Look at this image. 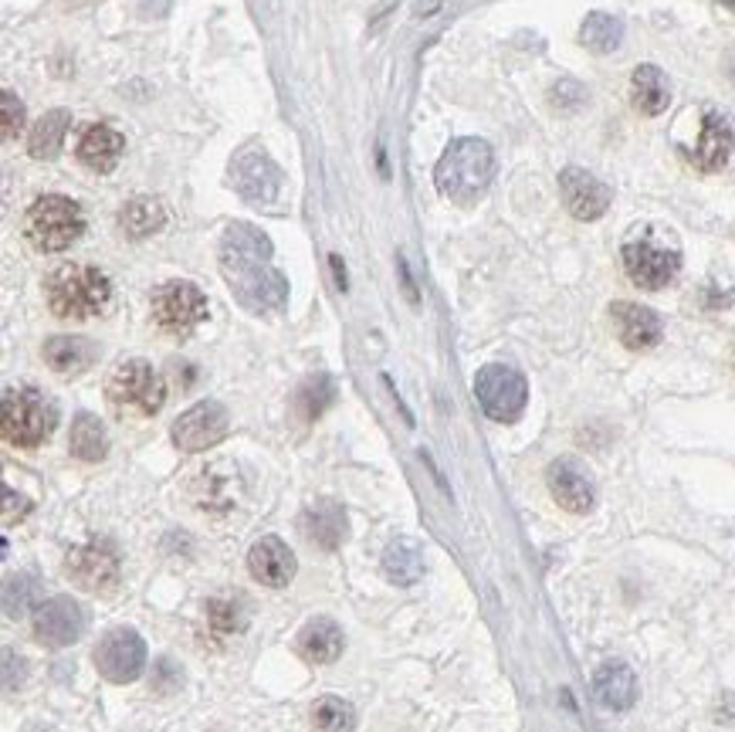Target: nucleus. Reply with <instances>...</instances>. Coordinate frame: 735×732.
I'll return each instance as SVG.
<instances>
[{
	"label": "nucleus",
	"instance_id": "obj_1",
	"mask_svg": "<svg viewBox=\"0 0 735 732\" xmlns=\"http://www.w3.org/2000/svg\"><path fill=\"white\" fill-rule=\"evenodd\" d=\"M272 241L255 224H227L220 237V272L248 312H278L288 299L285 275L272 265Z\"/></svg>",
	"mask_w": 735,
	"mask_h": 732
},
{
	"label": "nucleus",
	"instance_id": "obj_2",
	"mask_svg": "<svg viewBox=\"0 0 735 732\" xmlns=\"http://www.w3.org/2000/svg\"><path fill=\"white\" fill-rule=\"evenodd\" d=\"M492 180H496V149L478 136L454 139L434 170L438 191L458 207L478 204L488 194V187H492Z\"/></svg>",
	"mask_w": 735,
	"mask_h": 732
},
{
	"label": "nucleus",
	"instance_id": "obj_3",
	"mask_svg": "<svg viewBox=\"0 0 735 732\" xmlns=\"http://www.w3.org/2000/svg\"><path fill=\"white\" fill-rule=\"evenodd\" d=\"M48 305L58 319H92L112 299V282L92 265H61L45 282Z\"/></svg>",
	"mask_w": 735,
	"mask_h": 732
},
{
	"label": "nucleus",
	"instance_id": "obj_4",
	"mask_svg": "<svg viewBox=\"0 0 735 732\" xmlns=\"http://www.w3.org/2000/svg\"><path fill=\"white\" fill-rule=\"evenodd\" d=\"M81 231H86V214H81V207L71 197L61 194L38 197L24 214V237L31 241V248L45 255L71 248L81 237Z\"/></svg>",
	"mask_w": 735,
	"mask_h": 732
},
{
	"label": "nucleus",
	"instance_id": "obj_5",
	"mask_svg": "<svg viewBox=\"0 0 735 732\" xmlns=\"http://www.w3.org/2000/svg\"><path fill=\"white\" fill-rule=\"evenodd\" d=\"M106 397L112 411L122 418H153L163 400H167V383L146 360H126L112 370L106 383Z\"/></svg>",
	"mask_w": 735,
	"mask_h": 732
},
{
	"label": "nucleus",
	"instance_id": "obj_6",
	"mask_svg": "<svg viewBox=\"0 0 735 732\" xmlns=\"http://www.w3.org/2000/svg\"><path fill=\"white\" fill-rule=\"evenodd\" d=\"M58 424L55 403L38 390H8L4 393V414H0V435L14 448H38L51 438Z\"/></svg>",
	"mask_w": 735,
	"mask_h": 732
},
{
	"label": "nucleus",
	"instance_id": "obj_7",
	"mask_svg": "<svg viewBox=\"0 0 735 732\" xmlns=\"http://www.w3.org/2000/svg\"><path fill=\"white\" fill-rule=\"evenodd\" d=\"M474 397L481 403V411L499 421V424H512L522 418L526 400H529V383L519 370L506 367V363H488L478 370L474 377Z\"/></svg>",
	"mask_w": 735,
	"mask_h": 732
},
{
	"label": "nucleus",
	"instance_id": "obj_8",
	"mask_svg": "<svg viewBox=\"0 0 735 732\" xmlns=\"http://www.w3.org/2000/svg\"><path fill=\"white\" fill-rule=\"evenodd\" d=\"M153 319L163 333L187 336L207 319V295L194 282H167L153 292Z\"/></svg>",
	"mask_w": 735,
	"mask_h": 732
},
{
	"label": "nucleus",
	"instance_id": "obj_9",
	"mask_svg": "<svg viewBox=\"0 0 735 732\" xmlns=\"http://www.w3.org/2000/svg\"><path fill=\"white\" fill-rule=\"evenodd\" d=\"M231 187L258 207H272L282 194V170L278 163L255 146H244L234 159H231Z\"/></svg>",
	"mask_w": 735,
	"mask_h": 732
},
{
	"label": "nucleus",
	"instance_id": "obj_10",
	"mask_svg": "<svg viewBox=\"0 0 735 732\" xmlns=\"http://www.w3.org/2000/svg\"><path fill=\"white\" fill-rule=\"evenodd\" d=\"M96 668L112 685H129L146 668V641L133 627H116L96 644Z\"/></svg>",
	"mask_w": 735,
	"mask_h": 732
},
{
	"label": "nucleus",
	"instance_id": "obj_11",
	"mask_svg": "<svg viewBox=\"0 0 735 732\" xmlns=\"http://www.w3.org/2000/svg\"><path fill=\"white\" fill-rule=\"evenodd\" d=\"M227 431H231L227 407L217 403V400H200L174 421L170 438L180 451L197 455V451H207V448L220 445L227 438Z\"/></svg>",
	"mask_w": 735,
	"mask_h": 732
},
{
	"label": "nucleus",
	"instance_id": "obj_12",
	"mask_svg": "<svg viewBox=\"0 0 735 732\" xmlns=\"http://www.w3.org/2000/svg\"><path fill=\"white\" fill-rule=\"evenodd\" d=\"M624 269H627V279L637 289L658 292V289H665L678 275L682 258H678L675 248H665V244L630 241V244H624Z\"/></svg>",
	"mask_w": 735,
	"mask_h": 732
},
{
	"label": "nucleus",
	"instance_id": "obj_13",
	"mask_svg": "<svg viewBox=\"0 0 735 732\" xmlns=\"http://www.w3.org/2000/svg\"><path fill=\"white\" fill-rule=\"evenodd\" d=\"M65 574L86 591H106L119 577V553L109 543H81L65 556Z\"/></svg>",
	"mask_w": 735,
	"mask_h": 732
},
{
	"label": "nucleus",
	"instance_id": "obj_14",
	"mask_svg": "<svg viewBox=\"0 0 735 732\" xmlns=\"http://www.w3.org/2000/svg\"><path fill=\"white\" fill-rule=\"evenodd\" d=\"M86 617L71 597H51L41 601L35 611V641L45 647H68L81 637Z\"/></svg>",
	"mask_w": 735,
	"mask_h": 732
},
{
	"label": "nucleus",
	"instance_id": "obj_15",
	"mask_svg": "<svg viewBox=\"0 0 735 732\" xmlns=\"http://www.w3.org/2000/svg\"><path fill=\"white\" fill-rule=\"evenodd\" d=\"M546 481H549V492H552L556 506H562L566 513L584 516V513L594 509V499H597L594 478L584 471L580 461H574V458H556V461L549 465V471H546Z\"/></svg>",
	"mask_w": 735,
	"mask_h": 732
},
{
	"label": "nucleus",
	"instance_id": "obj_16",
	"mask_svg": "<svg viewBox=\"0 0 735 732\" xmlns=\"http://www.w3.org/2000/svg\"><path fill=\"white\" fill-rule=\"evenodd\" d=\"M559 194H562V204L566 211L574 214L577 221H597L607 214L610 207V187L600 184L594 174L580 170V167H566L559 174Z\"/></svg>",
	"mask_w": 735,
	"mask_h": 732
},
{
	"label": "nucleus",
	"instance_id": "obj_17",
	"mask_svg": "<svg viewBox=\"0 0 735 732\" xmlns=\"http://www.w3.org/2000/svg\"><path fill=\"white\" fill-rule=\"evenodd\" d=\"M732 153H735V133H732L728 119H722L718 113H705L698 143L688 153L692 167L702 170V174H718V170L728 167Z\"/></svg>",
	"mask_w": 735,
	"mask_h": 732
},
{
	"label": "nucleus",
	"instance_id": "obj_18",
	"mask_svg": "<svg viewBox=\"0 0 735 732\" xmlns=\"http://www.w3.org/2000/svg\"><path fill=\"white\" fill-rule=\"evenodd\" d=\"M614 330L627 350H650L661 340V319L655 309L637 305V302H614L610 305Z\"/></svg>",
	"mask_w": 735,
	"mask_h": 732
},
{
	"label": "nucleus",
	"instance_id": "obj_19",
	"mask_svg": "<svg viewBox=\"0 0 735 732\" xmlns=\"http://www.w3.org/2000/svg\"><path fill=\"white\" fill-rule=\"evenodd\" d=\"M122 153H126L122 133L106 126V123H96L89 129H81L78 146H75L78 163H81V167H89L92 174H112L119 167Z\"/></svg>",
	"mask_w": 735,
	"mask_h": 732
},
{
	"label": "nucleus",
	"instance_id": "obj_20",
	"mask_svg": "<svg viewBox=\"0 0 735 732\" xmlns=\"http://www.w3.org/2000/svg\"><path fill=\"white\" fill-rule=\"evenodd\" d=\"M295 553L285 546V539H278V536H262L255 546H252V553H248V569H252V577L258 580V584H265V587H288L292 584V577H295Z\"/></svg>",
	"mask_w": 735,
	"mask_h": 732
},
{
	"label": "nucleus",
	"instance_id": "obj_21",
	"mask_svg": "<svg viewBox=\"0 0 735 732\" xmlns=\"http://www.w3.org/2000/svg\"><path fill=\"white\" fill-rule=\"evenodd\" d=\"M295 647H298V655H302L305 662H312V665H330V662H336V658L343 655V631H340V624H336L333 617H312V621L302 627Z\"/></svg>",
	"mask_w": 735,
	"mask_h": 732
},
{
	"label": "nucleus",
	"instance_id": "obj_22",
	"mask_svg": "<svg viewBox=\"0 0 735 732\" xmlns=\"http://www.w3.org/2000/svg\"><path fill=\"white\" fill-rule=\"evenodd\" d=\"M630 103L640 116H661L672 103V81L658 65H637L630 75Z\"/></svg>",
	"mask_w": 735,
	"mask_h": 732
},
{
	"label": "nucleus",
	"instance_id": "obj_23",
	"mask_svg": "<svg viewBox=\"0 0 735 732\" xmlns=\"http://www.w3.org/2000/svg\"><path fill=\"white\" fill-rule=\"evenodd\" d=\"M594 695L610 712H627L637 702V679L624 662H607L594 672Z\"/></svg>",
	"mask_w": 735,
	"mask_h": 732
},
{
	"label": "nucleus",
	"instance_id": "obj_24",
	"mask_svg": "<svg viewBox=\"0 0 735 732\" xmlns=\"http://www.w3.org/2000/svg\"><path fill=\"white\" fill-rule=\"evenodd\" d=\"M41 353H45V363H48L55 373H61V377H78V373H86V370L96 363L99 347H96L92 340H86V336H51Z\"/></svg>",
	"mask_w": 735,
	"mask_h": 732
},
{
	"label": "nucleus",
	"instance_id": "obj_25",
	"mask_svg": "<svg viewBox=\"0 0 735 732\" xmlns=\"http://www.w3.org/2000/svg\"><path fill=\"white\" fill-rule=\"evenodd\" d=\"M383 574L396 584V587H411L424 577V553L411 536H396L390 539L386 553H383Z\"/></svg>",
	"mask_w": 735,
	"mask_h": 732
},
{
	"label": "nucleus",
	"instance_id": "obj_26",
	"mask_svg": "<svg viewBox=\"0 0 735 732\" xmlns=\"http://www.w3.org/2000/svg\"><path fill=\"white\" fill-rule=\"evenodd\" d=\"M302 529L315 546L336 549L346 539V513L336 502H318L315 509L302 516Z\"/></svg>",
	"mask_w": 735,
	"mask_h": 732
},
{
	"label": "nucleus",
	"instance_id": "obj_27",
	"mask_svg": "<svg viewBox=\"0 0 735 732\" xmlns=\"http://www.w3.org/2000/svg\"><path fill=\"white\" fill-rule=\"evenodd\" d=\"M68 451L78 458V461H102L106 458V451H109V435H106V424L96 418V414H89V411H81L75 421H71V438H68Z\"/></svg>",
	"mask_w": 735,
	"mask_h": 732
},
{
	"label": "nucleus",
	"instance_id": "obj_28",
	"mask_svg": "<svg viewBox=\"0 0 735 732\" xmlns=\"http://www.w3.org/2000/svg\"><path fill=\"white\" fill-rule=\"evenodd\" d=\"M68 129H71V113H68V109H51V113H45V116L35 123L31 136H28V153H31L35 159H51V156H58V149H61V143H65Z\"/></svg>",
	"mask_w": 735,
	"mask_h": 732
},
{
	"label": "nucleus",
	"instance_id": "obj_29",
	"mask_svg": "<svg viewBox=\"0 0 735 732\" xmlns=\"http://www.w3.org/2000/svg\"><path fill=\"white\" fill-rule=\"evenodd\" d=\"M163 224H167V211H163V204L153 201V197H136L119 211V227L133 241H143V237L156 234Z\"/></svg>",
	"mask_w": 735,
	"mask_h": 732
},
{
	"label": "nucleus",
	"instance_id": "obj_30",
	"mask_svg": "<svg viewBox=\"0 0 735 732\" xmlns=\"http://www.w3.org/2000/svg\"><path fill=\"white\" fill-rule=\"evenodd\" d=\"M312 725H315V732H353L356 709L340 695H322L312 705Z\"/></svg>",
	"mask_w": 735,
	"mask_h": 732
},
{
	"label": "nucleus",
	"instance_id": "obj_31",
	"mask_svg": "<svg viewBox=\"0 0 735 732\" xmlns=\"http://www.w3.org/2000/svg\"><path fill=\"white\" fill-rule=\"evenodd\" d=\"M624 38V25L614 14H590L580 28V41L584 48H590L594 55H610Z\"/></svg>",
	"mask_w": 735,
	"mask_h": 732
},
{
	"label": "nucleus",
	"instance_id": "obj_32",
	"mask_svg": "<svg viewBox=\"0 0 735 732\" xmlns=\"http://www.w3.org/2000/svg\"><path fill=\"white\" fill-rule=\"evenodd\" d=\"M336 400V383L330 380V377H308L305 383H302V390H298V397H295V407H298V414L305 418V421H315L325 407H330Z\"/></svg>",
	"mask_w": 735,
	"mask_h": 732
},
{
	"label": "nucleus",
	"instance_id": "obj_33",
	"mask_svg": "<svg viewBox=\"0 0 735 732\" xmlns=\"http://www.w3.org/2000/svg\"><path fill=\"white\" fill-rule=\"evenodd\" d=\"M35 601H41V584L31 574H18V577L8 580V587H4V614L11 621L24 617L35 607Z\"/></svg>",
	"mask_w": 735,
	"mask_h": 732
},
{
	"label": "nucleus",
	"instance_id": "obj_34",
	"mask_svg": "<svg viewBox=\"0 0 735 732\" xmlns=\"http://www.w3.org/2000/svg\"><path fill=\"white\" fill-rule=\"evenodd\" d=\"M207 621H210L214 631L234 634V631L248 627V611H244V601H241V597H214V601L207 604Z\"/></svg>",
	"mask_w": 735,
	"mask_h": 732
},
{
	"label": "nucleus",
	"instance_id": "obj_35",
	"mask_svg": "<svg viewBox=\"0 0 735 732\" xmlns=\"http://www.w3.org/2000/svg\"><path fill=\"white\" fill-rule=\"evenodd\" d=\"M180 668L170 662V658H159L156 662V672H153V689L159 692V695H167V692H174V689H180Z\"/></svg>",
	"mask_w": 735,
	"mask_h": 732
},
{
	"label": "nucleus",
	"instance_id": "obj_36",
	"mask_svg": "<svg viewBox=\"0 0 735 732\" xmlns=\"http://www.w3.org/2000/svg\"><path fill=\"white\" fill-rule=\"evenodd\" d=\"M552 106L556 109H577L580 103H587V92H584V86H577V81H559V86L552 89Z\"/></svg>",
	"mask_w": 735,
	"mask_h": 732
},
{
	"label": "nucleus",
	"instance_id": "obj_37",
	"mask_svg": "<svg viewBox=\"0 0 735 732\" xmlns=\"http://www.w3.org/2000/svg\"><path fill=\"white\" fill-rule=\"evenodd\" d=\"M24 126V106L14 92H4V139H14Z\"/></svg>",
	"mask_w": 735,
	"mask_h": 732
},
{
	"label": "nucleus",
	"instance_id": "obj_38",
	"mask_svg": "<svg viewBox=\"0 0 735 732\" xmlns=\"http://www.w3.org/2000/svg\"><path fill=\"white\" fill-rule=\"evenodd\" d=\"M396 269H400V279H403L406 295H411V302H418V289H414V282H411V272H406V262L400 258V262H396Z\"/></svg>",
	"mask_w": 735,
	"mask_h": 732
},
{
	"label": "nucleus",
	"instance_id": "obj_39",
	"mask_svg": "<svg viewBox=\"0 0 735 732\" xmlns=\"http://www.w3.org/2000/svg\"><path fill=\"white\" fill-rule=\"evenodd\" d=\"M330 262H333V269H336V285H340V289H346V272H343V262H340V255H333Z\"/></svg>",
	"mask_w": 735,
	"mask_h": 732
},
{
	"label": "nucleus",
	"instance_id": "obj_40",
	"mask_svg": "<svg viewBox=\"0 0 735 732\" xmlns=\"http://www.w3.org/2000/svg\"><path fill=\"white\" fill-rule=\"evenodd\" d=\"M722 4H725L728 11H735V0H722Z\"/></svg>",
	"mask_w": 735,
	"mask_h": 732
}]
</instances>
